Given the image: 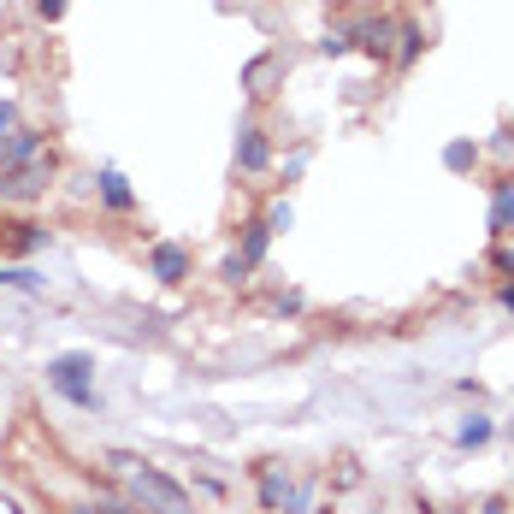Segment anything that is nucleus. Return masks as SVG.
<instances>
[{
    "label": "nucleus",
    "instance_id": "7ed1b4c3",
    "mask_svg": "<svg viewBox=\"0 0 514 514\" xmlns=\"http://www.w3.org/2000/svg\"><path fill=\"white\" fill-rule=\"evenodd\" d=\"M42 148H48V136H42V130H6V136H0V172H18V166H24V160H42Z\"/></svg>",
    "mask_w": 514,
    "mask_h": 514
},
{
    "label": "nucleus",
    "instance_id": "39448f33",
    "mask_svg": "<svg viewBox=\"0 0 514 514\" xmlns=\"http://www.w3.org/2000/svg\"><path fill=\"white\" fill-rule=\"evenodd\" d=\"M95 190H101V201H107L113 213H130V207H136V195H130V184L119 178V172H113V166H107V172L95 178Z\"/></svg>",
    "mask_w": 514,
    "mask_h": 514
},
{
    "label": "nucleus",
    "instance_id": "0eeeda50",
    "mask_svg": "<svg viewBox=\"0 0 514 514\" xmlns=\"http://www.w3.org/2000/svg\"><path fill=\"white\" fill-rule=\"evenodd\" d=\"M266 154H272V148H266V130H243V142H237V166H243V172H260Z\"/></svg>",
    "mask_w": 514,
    "mask_h": 514
},
{
    "label": "nucleus",
    "instance_id": "f257e3e1",
    "mask_svg": "<svg viewBox=\"0 0 514 514\" xmlns=\"http://www.w3.org/2000/svg\"><path fill=\"white\" fill-rule=\"evenodd\" d=\"M119 467H125L130 497H136L148 514H195L190 491H184L178 479H166L160 467H148V461H130V455H119Z\"/></svg>",
    "mask_w": 514,
    "mask_h": 514
},
{
    "label": "nucleus",
    "instance_id": "1a4fd4ad",
    "mask_svg": "<svg viewBox=\"0 0 514 514\" xmlns=\"http://www.w3.org/2000/svg\"><path fill=\"white\" fill-rule=\"evenodd\" d=\"M491 225H497V231H509V225H514V184H503V190H497V207H491Z\"/></svg>",
    "mask_w": 514,
    "mask_h": 514
},
{
    "label": "nucleus",
    "instance_id": "9d476101",
    "mask_svg": "<svg viewBox=\"0 0 514 514\" xmlns=\"http://www.w3.org/2000/svg\"><path fill=\"white\" fill-rule=\"evenodd\" d=\"M444 160H450V166H467V160H473V148H467V142H450V154H444Z\"/></svg>",
    "mask_w": 514,
    "mask_h": 514
},
{
    "label": "nucleus",
    "instance_id": "4468645a",
    "mask_svg": "<svg viewBox=\"0 0 514 514\" xmlns=\"http://www.w3.org/2000/svg\"><path fill=\"white\" fill-rule=\"evenodd\" d=\"M503 266H509V272H514V255H503Z\"/></svg>",
    "mask_w": 514,
    "mask_h": 514
},
{
    "label": "nucleus",
    "instance_id": "ddd939ff",
    "mask_svg": "<svg viewBox=\"0 0 514 514\" xmlns=\"http://www.w3.org/2000/svg\"><path fill=\"white\" fill-rule=\"evenodd\" d=\"M101 514H136V509H125V503H107V509H101Z\"/></svg>",
    "mask_w": 514,
    "mask_h": 514
},
{
    "label": "nucleus",
    "instance_id": "20e7f679",
    "mask_svg": "<svg viewBox=\"0 0 514 514\" xmlns=\"http://www.w3.org/2000/svg\"><path fill=\"white\" fill-rule=\"evenodd\" d=\"M184 272H190V255H184L178 243H160V249H154V278H160V284H178Z\"/></svg>",
    "mask_w": 514,
    "mask_h": 514
},
{
    "label": "nucleus",
    "instance_id": "6e6552de",
    "mask_svg": "<svg viewBox=\"0 0 514 514\" xmlns=\"http://www.w3.org/2000/svg\"><path fill=\"white\" fill-rule=\"evenodd\" d=\"M396 42H402V48H396V60L414 65V60H420V48H426V30H420V24H402V30H396Z\"/></svg>",
    "mask_w": 514,
    "mask_h": 514
},
{
    "label": "nucleus",
    "instance_id": "9b49d317",
    "mask_svg": "<svg viewBox=\"0 0 514 514\" xmlns=\"http://www.w3.org/2000/svg\"><path fill=\"white\" fill-rule=\"evenodd\" d=\"M36 12H42V18H60V12H65V0H36Z\"/></svg>",
    "mask_w": 514,
    "mask_h": 514
},
{
    "label": "nucleus",
    "instance_id": "423d86ee",
    "mask_svg": "<svg viewBox=\"0 0 514 514\" xmlns=\"http://www.w3.org/2000/svg\"><path fill=\"white\" fill-rule=\"evenodd\" d=\"M343 36H361V48L390 54V24H385V18H355V30H343Z\"/></svg>",
    "mask_w": 514,
    "mask_h": 514
},
{
    "label": "nucleus",
    "instance_id": "f03ea898",
    "mask_svg": "<svg viewBox=\"0 0 514 514\" xmlns=\"http://www.w3.org/2000/svg\"><path fill=\"white\" fill-rule=\"evenodd\" d=\"M89 373H95V355H60V361H48V385L65 390L71 402H95Z\"/></svg>",
    "mask_w": 514,
    "mask_h": 514
},
{
    "label": "nucleus",
    "instance_id": "f8f14e48",
    "mask_svg": "<svg viewBox=\"0 0 514 514\" xmlns=\"http://www.w3.org/2000/svg\"><path fill=\"white\" fill-rule=\"evenodd\" d=\"M12 119H18V107H12V101H0V136L12 130Z\"/></svg>",
    "mask_w": 514,
    "mask_h": 514
}]
</instances>
